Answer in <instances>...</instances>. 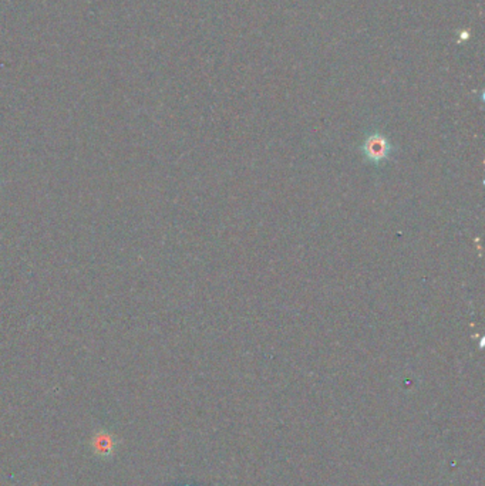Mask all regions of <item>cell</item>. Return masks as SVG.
Listing matches in <instances>:
<instances>
[{
    "instance_id": "6da1fadb",
    "label": "cell",
    "mask_w": 485,
    "mask_h": 486,
    "mask_svg": "<svg viewBox=\"0 0 485 486\" xmlns=\"http://www.w3.org/2000/svg\"><path fill=\"white\" fill-rule=\"evenodd\" d=\"M93 450L101 460H111L117 450V439L107 430H100L93 436Z\"/></svg>"
}]
</instances>
